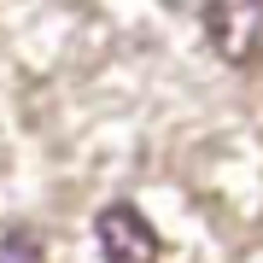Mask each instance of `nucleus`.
Segmentation results:
<instances>
[{
  "label": "nucleus",
  "mask_w": 263,
  "mask_h": 263,
  "mask_svg": "<svg viewBox=\"0 0 263 263\" xmlns=\"http://www.w3.org/2000/svg\"><path fill=\"white\" fill-rule=\"evenodd\" d=\"M205 35L222 65H252L263 47V0H205Z\"/></svg>",
  "instance_id": "nucleus-1"
},
{
  "label": "nucleus",
  "mask_w": 263,
  "mask_h": 263,
  "mask_svg": "<svg viewBox=\"0 0 263 263\" xmlns=\"http://www.w3.org/2000/svg\"><path fill=\"white\" fill-rule=\"evenodd\" d=\"M94 240H100V257L105 263H158V228L146 222V211L135 205H105L94 216Z\"/></svg>",
  "instance_id": "nucleus-2"
},
{
  "label": "nucleus",
  "mask_w": 263,
  "mask_h": 263,
  "mask_svg": "<svg viewBox=\"0 0 263 263\" xmlns=\"http://www.w3.org/2000/svg\"><path fill=\"white\" fill-rule=\"evenodd\" d=\"M0 263H47V252H41V240L29 228H6L0 234Z\"/></svg>",
  "instance_id": "nucleus-3"
}]
</instances>
